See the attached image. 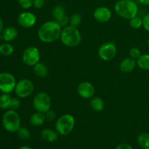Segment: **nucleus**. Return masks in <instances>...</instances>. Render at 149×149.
<instances>
[{
    "label": "nucleus",
    "mask_w": 149,
    "mask_h": 149,
    "mask_svg": "<svg viewBox=\"0 0 149 149\" xmlns=\"http://www.w3.org/2000/svg\"><path fill=\"white\" fill-rule=\"evenodd\" d=\"M62 27L55 20L45 22L37 31L38 38L44 43L49 44L60 39Z\"/></svg>",
    "instance_id": "1"
},
{
    "label": "nucleus",
    "mask_w": 149,
    "mask_h": 149,
    "mask_svg": "<svg viewBox=\"0 0 149 149\" xmlns=\"http://www.w3.org/2000/svg\"><path fill=\"white\" fill-rule=\"evenodd\" d=\"M114 10L118 15L128 20L137 16L138 13V4L133 0H119L115 4Z\"/></svg>",
    "instance_id": "2"
},
{
    "label": "nucleus",
    "mask_w": 149,
    "mask_h": 149,
    "mask_svg": "<svg viewBox=\"0 0 149 149\" xmlns=\"http://www.w3.org/2000/svg\"><path fill=\"white\" fill-rule=\"evenodd\" d=\"M61 42L68 47H74L81 42V36L77 28L71 26H67L61 31L60 36Z\"/></svg>",
    "instance_id": "3"
},
{
    "label": "nucleus",
    "mask_w": 149,
    "mask_h": 149,
    "mask_svg": "<svg viewBox=\"0 0 149 149\" xmlns=\"http://www.w3.org/2000/svg\"><path fill=\"white\" fill-rule=\"evenodd\" d=\"M2 125L9 132H15L20 127V118L16 111L7 110L2 116Z\"/></svg>",
    "instance_id": "4"
},
{
    "label": "nucleus",
    "mask_w": 149,
    "mask_h": 149,
    "mask_svg": "<svg viewBox=\"0 0 149 149\" xmlns=\"http://www.w3.org/2000/svg\"><path fill=\"white\" fill-rule=\"evenodd\" d=\"M75 126V119L71 114H63L55 122V130L61 135H67L71 133Z\"/></svg>",
    "instance_id": "5"
},
{
    "label": "nucleus",
    "mask_w": 149,
    "mask_h": 149,
    "mask_svg": "<svg viewBox=\"0 0 149 149\" xmlns=\"http://www.w3.org/2000/svg\"><path fill=\"white\" fill-rule=\"evenodd\" d=\"M52 101L47 93L40 92L35 95L33 100V106L36 111L45 113L50 110Z\"/></svg>",
    "instance_id": "6"
},
{
    "label": "nucleus",
    "mask_w": 149,
    "mask_h": 149,
    "mask_svg": "<svg viewBox=\"0 0 149 149\" xmlns=\"http://www.w3.org/2000/svg\"><path fill=\"white\" fill-rule=\"evenodd\" d=\"M34 90V84L28 79H20L16 83L15 87V92L16 95L20 98H25L33 93Z\"/></svg>",
    "instance_id": "7"
},
{
    "label": "nucleus",
    "mask_w": 149,
    "mask_h": 149,
    "mask_svg": "<svg viewBox=\"0 0 149 149\" xmlns=\"http://www.w3.org/2000/svg\"><path fill=\"white\" fill-rule=\"evenodd\" d=\"M16 80L14 76L8 72L0 73V91L10 94L15 90Z\"/></svg>",
    "instance_id": "8"
},
{
    "label": "nucleus",
    "mask_w": 149,
    "mask_h": 149,
    "mask_svg": "<svg viewBox=\"0 0 149 149\" xmlns=\"http://www.w3.org/2000/svg\"><path fill=\"white\" fill-rule=\"evenodd\" d=\"M22 60L26 65L29 66H33L39 63L40 60L39 49L36 47H29L23 52Z\"/></svg>",
    "instance_id": "9"
},
{
    "label": "nucleus",
    "mask_w": 149,
    "mask_h": 149,
    "mask_svg": "<svg viewBox=\"0 0 149 149\" xmlns=\"http://www.w3.org/2000/svg\"><path fill=\"white\" fill-rule=\"evenodd\" d=\"M117 49L113 42H106L100 45L98 49V56L104 61H109L116 55Z\"/></svg>",
    "instance_id": "10"
},
{
    "label": "nucleus",
    "mask_w": 149,
    "mask_h": 149,
    "mask_svg": "<svg viewBox=\"0 0 149 149\" xmlns=\"http://www.w3.org/2000/svg\"><path fill=\"white\" fill-rule=\"evenodd\" d=\"M54 20L61 26L65 27L69 23V17L67 16L65 8L62 5H56L52 12Z\"/></svg>",
    "instance_id": "11"
},
{
    "label": "nucleus",
    "mask_w": 149,
    "mask_h": 149,
    "mask_svg": "<svg viewBox=\"0 0 149 149\" xmlns=\"http://www.w3.org/2000/svg\"><path fill=\"white\" fill-rule=\"evenodd\" d=\"M36 22V16L31 12H23L17 17V23L21 27L30 29Z\"/></svg>",
    "instance_id": "12"
},
{
    "label": "nucleus",
    "mask_w": 149,
    "mask_h": 149,
    "mask_svg": "<svg viewBox=\"0 0 149 149\" xmlns=\"http://www.w3.org/2000/svg\"><path fill=\"white\" fill-rule=\"evenodd\" d=\"M95 87L93 84L88 81H82L77 86V93L79 95L84 99L92 98L94 96Z\"/></svg>",
    "instance_id": "13"
},
{
    "label": "nucleus",
    "mask_w": 149,
    "mask_h": 149,
    "mask_svg": "<svg viewBox=\"0 0 149 149\" xmlns=\"http://www.w3.org/2000/svg\"><path fill=\"white\" fill-rule=\"evenodd\" d=\"M94 18L100 23H106L111 18L112 13L106 7H99L95 10L93 13Z\"/></svg>",
    "instance_id": "14"
},
{
    "label": "nucleus",
    "mask_w": 149,
    "mask_h": 149,
    "mask_svg": "<svg viewBox=\"0 0 149 149\" xmlns=\"http://www.w3.org/2000/svg\"><path fill=\"white\" fill-rule=\"evenodd\" d=\"M136 65V61L131 57L124 58L119 64V69L124 73H129L135 69Z\"/></svg>",
    "instance_id": "15"
},
{
    "label": "nucleus",
    "mask_w": 149,
    "mask_h": 149,
    "mask_svg": "<svg viewBox=\"0 0 149 149\" xmlns=\"http://www.w3.org/2000/svg\"><path fill=\"white\" fill-rule=\"evenodd\" d=\"M17 34H18V32L15 28L13 27V26H9V27L3 29L1 33V39L7 42H11L17 38Z\"/></svg>",
    "instance_id": "16"
},
{
    "label": "nucleus",
    "mask_w": 149,
    "mask_h": 149,
    "mask_svg": "<svg viewBox=\"0 0 149 149\" xmlns=\"http://www.w3.org/2000/svg\"><path fill=\"white\" fill-rule=\"evenodd\" d=\"M40 136L43 141L48 143L55 142L58 138V133L57 131L52 129L46 128L43 129L40 132Z\"/></svg>",
    "instance_id": "17"
},
{
    "label": "nucleus",
    "mask_w": 149,
    "mask_h": 149,
    "mask_svg": "<svg viewBox=\"0 0 149 149\" xmlns=\"http://www.w3.org/2000/svg\"><path fill=\"white\" fill-rule=\"evenodd\" d=\"M46 121V116L45 113H41V112L36 111L31 115L29 122L30 124L33 127H39L43 125Z\"/></svg>",
    "instance_id": "18"
},
{
    "label": "nucleus",
    "mask_w": 149,
    "mask_h": 149,
    "mask_svg": "<svg viewBox=\"0 0 149 149\" xmlns=\"http://www.w3.org/2000/svg\"><path fill=\"white\" fill-rule=\"evenodd\" d=\"M90 107L95 111H102L105 107L104 101L100 97H93L90 100Z\"/></svg>",
    "instance_id": "19"
},
{
    "label": "nucleus",
    "mask_w": 149,
    "mask_h": 149,
    "mask_svg": "<svg viewBox=\"0 0 149 149\" xmlns=\"http://www.w3.org/2000/svg\"><path fill=\"white\" fill-rule=\"evenodd\" d=\"M33 72L35 75L40 78H44L47 77L48 74V68L46 65L42 63H37L35 65H33Z\"/></svg>",
    "instance_id": "20"
},
{
    "label": "nucleus",
    "mask_w": 149,
    "mask_h": 149,
    "mask_svg": "<svg viewBox=\"0 0 149 149\" xmlns=\"http://www.w3.org/2000/svg\"><path fill=\"white\" fill-rule=\"evenodd\" d=\"M137 65L140 68L146 71H149V54L141 55L137 59Z\"/></svg>",
    "instance_id": "21"
},
{
    "label": "nucleus",
    "mask_w": 149,
    "mask_h": 149,
    "mask_svg": "<svg viewBox=\"0 0 149 149\" xmlns=\"http://www.w3.org/2000/svg\"><path fill=\"white\" fill-rule=\"evenodd\" d=\"M137 142L143 149H149V133L143 132L138 135Z\"/></svg>",
    "instance_id": "22"
},
{
    "label": "nucleus",
    "mask_w": 149,
    "mask_h": 149,
    "mask_svg": "<svg viewBox=\"0 0 149 149\" xmlns=\"http://www.w3.org/2000/svg\"><path fill=\"white\" fill-rule=\"evenodd\" d=\"M12 97L8 93H3L0 95V109L5 110L9 109Z\"/></svg>",
    "instance_id": "23"
},
{
    "label": "nucleus",
    "mask_w": 149,
    "mask_h": 149,
    "mask_svg": "<svg viewBox=\"0 0 149 149\" xmlns=\"http://www.w3.org/2000/svg\"><path fill=\"white\" fill-rule=\"evenodd\" d=\"M14 52V47L9 43H4L0 45V54L4 56H9Z\"/></svg>",
    "instance_id": "24"
},
{
    "label": "nucleus",
    "mask_w": 149,
    "mask_h": 149,
    "mask_svg": "<svg viewBox=\"0 0 149 149\" xmlns=\"http://www.w3.org/2000/svg\"><path fill=\"white\" fill-rule=\"evenodd\" d=\"M81 23V16L79 13H74L69 18L70 26L77 28Z\"/></svg>",
    "instance_id": "25"
},
{
    "label": "nucleus",
    "mask_w": 149,
    "mask_h": 149,
    "mask_svg": "<svg viewBox=\"0 0 149 149\" xmlns=\"http://www.w3.org/2000/svg\"><path fill=\"white\" fill-rule=\"evenodd\" d=\"M130 26L133 29H139L143 26V19L135 16L130 20Z\"/></svg>",
    "instance_id": "26"
},
{
    "label": "nucleus",
    "mask_w": 149,
    "mask_h": 149,
    "mask_svg": "<svg viewBox=\"0 0 149 149\" xmlns=\"http://www.w3.org/2000/svg\"><path fill=\"white\" fill-rule=\"evenodd\" d=\"M17 134L19 138L22 140H27L30 138L31 132L28 128L25 127H20L17 131Z\"/></svg>",
    "instance_id": "27"
},
{
    "label": "nucleus",
    "mask_w": 149,
    "mask_h": 149,
    "mask_svg": "<svg viewBox=\"0 0 149 149\" xmlns=\"http://www.w3.org/2000/svg\"><path fill=\"white\" fill-rule=\"evenodd\" d=\"M20 100H19L18 98H16V97H13V98L12 97L9 109H10V110L16 111L20 108Z\"/></svg>",
    "instance_id": "28"
},
{
    "label": "nucleus",
    "mask_w": 149,
    "mask_h": 149,
    "mask_svg": "<svg viewBox=\"0 0 149 149\" xmlns=\"http://www.w3.org/2000/svg\"><path fill=\"white\" fill-rule=\"evenodd\" d=\"M18 4L23 9H29L33 6V0H18Z\"/></svg>",
    "instance_id": "29"
},
{
    "label": "nucleus",
    "mask_w": 149,
    "mask_h": 149,
    "mask_svg": "<svg viewBox=\"0 0 149 149\" xmlns=\"http://www.w3.org/2000/svg\"><path fill=\"white\" fill-rule=\"evenodd\" d=\"M141 55V52L140 49L137 47H132L131 48L130 50V56L133 59H138L140 56Z\"/></svg>",
    "instance_id": "30"
},
{
    "label": "nucleus",
    "mask_w": 149,
    "mask_h": 149,
    "mask_svg": "<svg viewBox=\"0 0 149 149\" xmlns=\"http://www.w3.org/2000/svg\"><path fill=\"white\" fill-rule=\"evenodd\" d=\"M143 27L149 32V13L146 15L143 18Z\"/></svg>",
    "instance_id": "31"
},
{
    "label": "nucleus",
    "mask_w": 149,
    "mask_h": 149,
    "mask_svg": "<svg viewBox=\"0 0 149 149\" xmlns=\"http://www.w3.org/2000/svg\"><path fill=\"white\" fill-rule=\"evenodd\" d=\"M46 0H33V6L36 9H40L44 7Z\"/></svg>",
    "instance_id": "32"
},
{
    "label": "nucleus",
    "mask_w": 149,
    "mask_h": 149,
    "mask_svg": "<svg viewBox=\"0 0 149 149\" xmlns=\"http://www.w3.org/2000/svg\"><path fill=\"white\" fill-rule=\"evenodd\" d=\"M45 116H46V119L49 121H52L55 119L56 117V113L52 110H49L45 113Z\"/></svg>",
    "instance_id": "33"
},
{
    "label": "nucleus",
    "mask_w": 149,
    "mask_h": 149,
    "mask_svg": "<svg viewBox=\"0 0 149 149\" xmlns=\"http://www.w3.org/2000/svg\"><path fill=\"white\" fill-rule=\"evenodd\" d=\"M116 149H134L133 147L131 146L127 143H120L116 146Z\"/></svg>",
    "instance_id": "34"
},
{
    "label": "nucleus",
    "mask_w": 149,
    "mask_h": 149,
    "mask_svg": "<svg viewBox=\"0 0 149 149\" xmlns=\"http://www.w3.org/2000/svg\"><path fill=\"white\" fill-rule=\"evenodd\" d=\"M3 29H4V23H3L2 19L0 17V39H1V32H2Z\"/></svg>",
    "instance_id": "35"
},
{
    "label": "nucleus",
    "mask_w": 149,
    "mask_h": 149,
    "mask_svg": "<svg viewBox=\"0 0 149 149\" xmlns=\"http://www.w3.org/2000/svg\"><path fill=\"white\" fill-rule=\"evenodd\" d=\"M139 2L141 4L145 6H148L149 5V0H139Z\"/></svg>",
    "instance_id": "36"
},
{
    "label": "nucleus",
    "mask_w": 149,
    "mask_h": 149,
    "mask_svg": "<svg viewBox=\"0 0 149 149\" xmlns=\"http://www.w3.org/2000/svg\"><path fill=\"white\" fill-rule=\"evenodd\" d=\"M18 149H33V148H32L30 146H23L20 147Z\"/></svg>",
    "instance_id": "37"
},
{
    "label": "nucleus",
    "mask_w": 149,
    "mask_h": 149,
    "mask_svg": "<svg viewBox=\"0 0 149 149\" xmlns=\"http://www.w3.org/2000/svg\"><path fill=\"white\" fill-rule=\"evenodd\" d=\"M148 45H149V39H148Z\"/></svg>",
    "instance_id": "38"
}]
</instances>
